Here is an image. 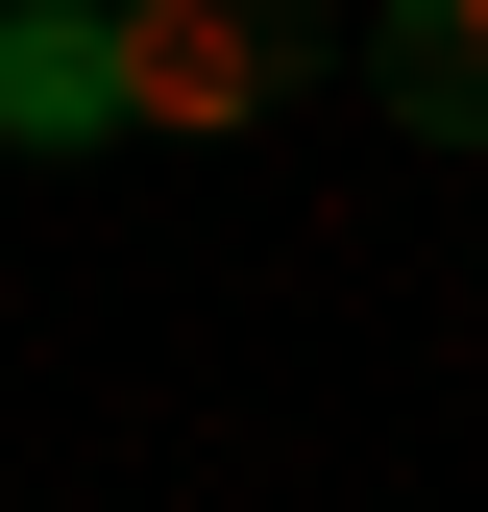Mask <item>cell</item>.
Returning <instances> with one entry per match:
<instances>
[{
    "instance_id": "3",
    "label": "cell",
    "mask_w": 488,
    "mask_h": 512,
    "mask_svg": "<svg viewBox=\"0 0 488 512\" xmlns=\"http://www.w3.org/2000/svg\"><path fill=\"white\" fill-rule=\"evenodd\" d=\"M366 74H391L415 147H488V0H391V49H366Z\"/></svg>"
},
{
    "instance_id": "1",
    "label": "cell",
    "mask_w": 488,
    "mask_h": 512,
    "mask_svg": "<svg viewBox=\"0 0 488 512\" xmlns=\"http://www.w3.org/2000/svg\"><path fill=\"white\" fill-rule=\"evenodd\" d=\"M318 49H293V0H122V122H171V147H244Z\"/></svg>"
},
{
    "instance_id": "2",
    "label": "cell",
    "mask_w": 488,
    "mask_h": 512,
    "mask_svg": "<svg viewBox=\"0 0 488 512\" xmlns=\"http://www.w3.org/2000/svg\"><path fill=\"white\" fill-rule=\"evenodd\" d=\"M0 147H122V0H0Z\"/></svg>"
}]
</instances>
